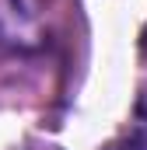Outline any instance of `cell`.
I'll return each mask as SVG.
<instances>
[{"instance_id":"obj_1","label":"cell","mask_w":147,"mask_h":150,"mask_svg":"<svg viewBox=\"0 0 147 150\" xmlns=\"http://www.w3.org/2000/svg\"><path fill=\"white\" fill-rule=\"evenodd\" d=\"M0 42L11 45H35L39 28L32 14H25V7L18 0H0Z\"/></svg>"},{"instance_id":"obj_2","label":"cell","mask_w":147,"mask_h":150,"mask_svg":"<svg viewBox=\"0 0 147 150\" xmlns=\"http://www.w3.org/2000/svg\"><path fill=\"white\" fill-rule=\"evenodd\" d=\"M102 150H147V140L140 136V133H126V136H116V140H109Z\"/></svg>"},{"instance_id":"obj_3","label":"cell","mask_w":147,"mask_h":150,"mask_svg":"<svg viewBox=\"0 0 147 150\" xmlns=\"http://www.w3.org/2000/svg\"><path fill=\"white\" fill-rule=\"evenodd\" d=\"M137 122H140V129L147 133V87L140 91V98H137Z\"/></svg>"},{"instance_id":"obj_4","label":"cell","mask_w":147,"mask_h":150,"mask_svg":"<svg viewBox=\"0 0 147 150\" xmlns=\"http://www.w3.org/2000/svg\"><path fill=\"white\" fill-rule=\"evenodd\" d=\"M140 45H144V56H147V28H144V35H140Z\"/></svg>"}]
</instances>
